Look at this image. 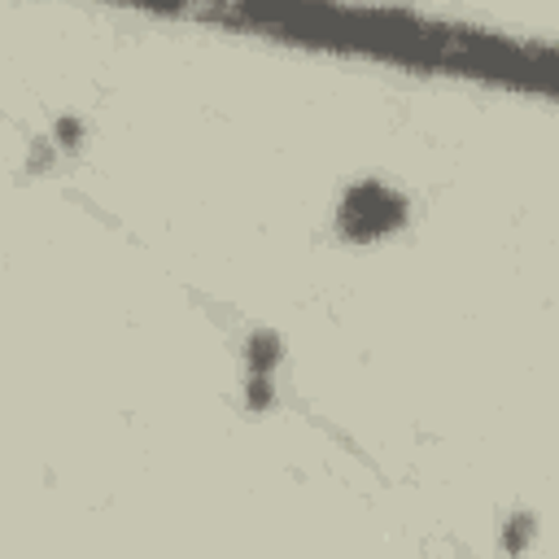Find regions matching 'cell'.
I'll use <instances>...</instances> for the list:
<instances>
[{"label": "cell", "mask_w": 559, "mask_h": 559, "mask_svg": "<svg viewBox=\"0 0 559 559\" xmlns=\"http://www.w3.org/2000/svg\"><path fill=\"white\" fill-rule=\"evenodd\" d=\"M406 197L384 183V179H358L345 197H341V210H336V231L354 245H371V240H384L393 231L406 227Z\"/></svg>", "instance_id": "cell-1"}, {"label": "cell", "mask_w": 559, "mask_h": 559, "mask_svg": "<svg viewBox=\"0 0 559 559\" xmlns=\"http://www.w3.org/2000/svg\"><path fill=\"white\" fill-rule=\"evenodd\" d=\"M280 358H284V341L275 332H253L245 341V380H275Z\"/></svg>", "instance_id": "cell-2"}, {"label": "cell", "mask_w": 559, "mask_h": 559, "mask_svg": "<svg viewBox=\"0 0 559 559\" xmlns=\"http://www.w3.org/2000/svg\"><path fill=\"white\" fill-rule=\"evenodd\" d=\"M533 537H537V520H533V511H515V515H507V524H502V533H498V542H502L507 555H524V550L533 546Z\"/></svg>", "instance_id": "cell-3"}, {"label": "cell", "mask_w": 559, "mask_h": 559, "mask_svg": "<svg viewBox=\"0 0 559 559\" xmlns=\"http://www.w3.org/2000/svg\"><path fill=\"white\" fill-rule=\"evenodd\" d=\"M52 140H57V148H79L83 144V122L79 118H57Z\"/></svg>", "instance_id": "cell-4"}]
</instances>
